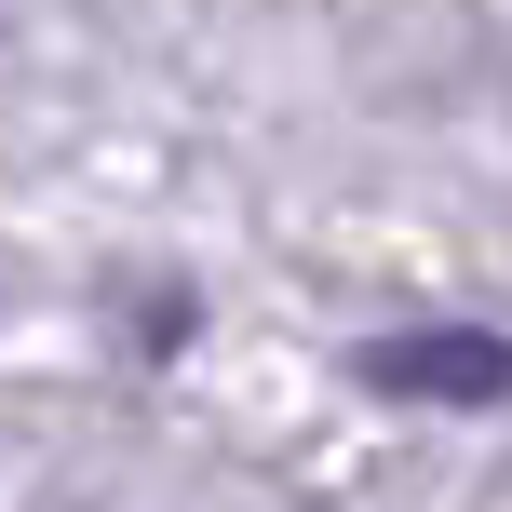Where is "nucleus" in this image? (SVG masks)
Listing matches in <instances>:
<instances>
[{"label":"nucleus","instance_id":"obj_1","mask_svg":"<svg viewBox=\"0 0 512 512\" xmlns=\"http://www.w3.org/2000/svg\"><path fill=\"white\" fill-rule=\"evenodd\" d=\"M364 391H391V405H499L512 391V337L486 324H405L364 351Z\"/></svg>","mask_w":512,"mask_h":512}]
</instances>
